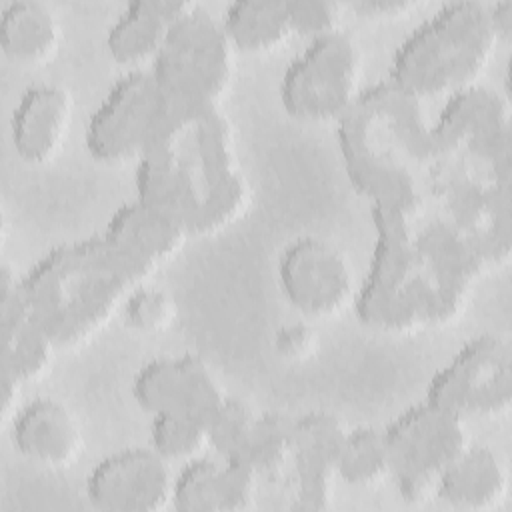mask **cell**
Segmentation results:
<instances>
[{
	"label": "cell",
	"instance_id": "35",
	"mask_svg": "<svg viewBox=\"0 0 512 512\" xmlns=\"http://www.w3.org/2000/svg\"><path fill=\"white\" fill-rule=\"evenodd\" d=\"M350 8L364 18H394L412 8L410 0H354Z\"/></svg>",
	"mask_w": 512,
	"mask_h": 512
},
{
	"label": "cell",
	"instance_id": "24",
	"mask_svg": "<svg viewBox=\"0 0 512 512\" xmlns=\"http://www.w3.org/2000/svg\"><path fill=\"white\" fill-rule=\"evenodd\" d=\"M60 44V24L52 8L40 0H12L0 10V46L16 64L40 66Z\"/></svg>",
	"mask_w": 512,
	"mask_h": 512
},
{
	"label": "cell",
	"instance_id": "18",
	"mask_svg": "<svg viewBox=\"0 0 512 512\" xmlns=\"http://www.w3.org/2000/svg\"><path fill=\"white\" fill-rule=\"evenodd\" d=\"M0 330V374L26 384L50 368L56 346L28 308L22 276L8 264L0 268Z\"/></svg>",
	"mask_w": 512,
	"mask_h": 512
},
{
	"label": "cell",
	"instance_id": "19",
	"mask_svg": "<svg viewBox=\"0 0 512 512\" xmlns=\"http://www.w3.org/2000/svg\"><path fill=\"white\" fill-rule=\"evenodd\" d=\"M72 110V94L60 84L48 82L26 88L10 114L16 154L28 164L50 162L66 142Z\"/></svg>",
	"mask_w": 512,
	"mask_h": 512
},
{
	"label": "cell",
	"instance_id": "15",
	"mask_svg": "<svg viewBox=\"0 0 512 512\" xmlns=\"http://www.w3.org/2000/svg\"><path fill=\"white\" fill-rule=\"evenodd\" d=\"M132 396L152 416L180 414L206 426L226 400L206 362L194 354L162 356L144 364L132 380Z\"/></svg>",
	"mask_w": 512,
	"mask_h": 512
},
{
	"label": "cell",
	"instance_id": "13",
	"mask_svg": "<svg viewBox=\"0 0 512 512\" xmlns=\"http://www.w3.org/2000/svg\"><path fill=\"white\" fill-rule=\"evenodd\" d=\"M278 284L294 310L332 316L352 296V270L346 254L330 240L300 236L278 258Z\"/></svg>",
	"mask_w": 512,
	"mask_h": 512
},
{
	"label": "cell",
	"instance_id": "11",
	"mask_svg": "<svg viewBox=\"0 0 512 512\" xmlns=\"http://www.w3.org/2000/svg\"><path fill=\"white\" fill-rule=\"evenodd\" d=\"M172 102L148 68L122 74L86 124V148L100 162L138 160Z\"/></svg>",
	"mask_w": 512,
	"mask_h": 512
},
{
	"label": "cell",
	"instance_id": "20",
	"mask_svg": "<svg viewBox=\"0 0 512 512\" xmlns=\"http://www.w3.org/2000/svg\"><path fill=\"white\" fill-rule=\"evenodd\" d=\"M14 448L44 468L70 466L82 452V432L74 414L54 398L24 404L10 422Z\"/></svg>",
	"mask_w": 512,
	"mask_h": 512
},
{
	"label": "cell",
	"instance_id": "3",
	"mask_svg": "<svg viewBox=\"0 0 512 512\" xmlns=\"http://www.w3.org/2000/svg\"><path fill=\"white\" fill-rule=\"evenodd\" d=\"M152 272L96 234L46 252L22 276V290L54 346L76 348L96 336Z\"/></svg>",
	"mask_w": 512,
	"mask_h": 512
},
{
	"label": "cell",
	"instance_id": "8",
	"mask_svg": "<svg viewBox=\"0 0 512 512\" xmlns=\"http://www.w3.org/2000/svg\"><path fill=\"white\" fill-rule=\"evenodd\" d=\"M430 184L444 216L462 230L490 266L504 264L512 252V180L478 176L472 162L458 156L438 158Z\"/></svg>",
	"mask_w": 512,
	"mask_h": 512
},
{
	"label": "cell",
	"instance_id": "1",
	"mask_svg": "<svg viewBox=\"0 0 512 512\" xmlns=\"http://www.w3.org/2000/svg\"><path fill=\"white\" fill-rule=\"evenodd\" d=\"M136 198L188 236L214 234L242 216L250 190L220 106H176L136 160Z\"/></svg>",
	"mask_w": 512,
	"mask_h": 512
},
{
	"label": "cell",
	"instance_id": "4",
	"mask_svg": "<svg viewBox=\"0 0 512 512\" xmlns=\"http://www.w3.org/2000/svg\"><path fill=\"white\" fill-rule=\"evenodd\" d=\"M496 42L486 2H448L398 44L390 82L420 100L452 94L476 84Z\"/></svg>",
	"mask_w": 512,
	"mask_h": 512
},
{
	"label": "cell",
	"instance_id": "22",
	"mask_svg": "<svg viewBox=\"0 0 512 512\" xmlns=\"http://www.w3.org/2000/svg\"><path fill=\"white\" fill-rule=\"evenodd\" d=\"M102 234L122 252L154 270L190 238L174 218L138 198L118 206Z\"/></svg>",
	"mask_w": 512,
	"mask_h": 512
},
{
	"label": "cell",
	"instance_id": "29",
	"mask_svg": "<svg viewBox=\"0 0 512 512\" xmlns=\"http://www.w3.org/2000/svg\"><path fill=\"white\" fill-rule=\"evenodd\" d=\"M150 446L168 462L192 460L208 446V430L188 416L156 414L150 424Z\"/></svg>",
	"mask_w": 512,
	"mask_h": 512
},
{
	"label": "cell",
	"instance_id": "2",
	"mask_svg": "<svg viewBox=\"0 0 512 512\" xmlns=\"http://www.w3.org/2000/svg\"><path fill=\"white\" fill-rule=\"evenodd\" d=\"M336 140L350 184L370 206L418 214L436 162L420 98L390 80L360 90L336 120Z\"/></svg>",
	"mask_w": 512,
	"mask_h": 512
},
{
	"label": "cell",
	"instance_id": "10",
	"mask_svg": "<svg viewBox=\"0 0 512 512\" xmlns=\"http://www.w3.org/2000/svg\"><path fill=\"white\" fill-rule=\"evenodd\" d=\"M436 160L458 156L478 162L496 178L512 180V118L508 98L478 82L448 94L430 124Z\"/></svg>",
	"mask_w": 512,
	"mask_h": 512
},
{
	"label": "cell",
	"instance_id": "14",
	"mask_svg": "<svg viewBox=\"0 0 512 512\" xmlns=\"http://www.w3.org/2000/svg\"><path fill=\"white\" fill-rule=\"evenodd\" d=\"M168 460L150 448H124L86 476L88 502L102 512H158L172 504Z\"/></svg>",
	"mask_w": 512,
	"mask_h": 512
},
{
	"label": "cell",
	"instance_id": "32",
	"mask_svg": "<svg viewBox=\"0 0 512 512\" xmlns=\"http://www.w3.org/2000/svg\"><path fill=\"white\" fill-rule=\"evenodd\" d=\"M292 32L318 38L340 30L342 4L334 0H286Z\"/></svg>",
	"mask_w": 512,
	"mask_h": 512
},
{
	"label": "cell",
	"instance_id": "33",
	"mask_svg": "<svg viewBox=\"0 0 512 512\" xmlns=\"http://www.w3.org/2000/svg\"><path fill=\"white\" fill-rule=\"evenodd\" d=\"M258 474L240 458L220 462V512H240L254 506Z\"/></svg>",
	"mask_w": 512,
	"mask_h": 512
},
{
	"label": "cell",
	"instance_id": "17",
	"mask_svg": "<svg viewBox=\"0 0 512 512\" xmlns=\"http://www.w3.org/2000/svg\"><path fill=\"white\" fill-rule=\"evenodd\" d=\"M414 240L448 322L460 314L474 280L488 264L474 242L442 216L414 232Z\"/></svg>",
	"mask_w": 512,
	"mask_h": 512
},
{
	"label": "cell",
	"instance_id": "30",
	"mask_svg": "<svg viewBox=\"0 0 512 512\" xmlns=\"http://www.w3.org/2000/svg\"><path fill=\"white\" fill-rule=\"evenodd\" d=\"M256 416L258 412L246 400L226 396L206 426L208 446L214 448L220 458H238Z\"/></svg>",
	"mask_w": 512,
	"mask_h": 512
},
{
	"label": "cell",
	"instance_id": "5",
	"mask_svg": "<svg viewBox=\"0 0 512 512\" xmlns=\"http://www.w3.org/2000/svg\"><path fill=\"white\" fill-rule=\"evenodd\" d=\"M370 208L376 240L354 300L358 320L382 332L444 324L436 288L416 248L412 220L388 208Z\"/></svg>",
	"mask_w": 512,
	"mask_h": 512
},
{
	"label": "cell",
	"instance_id": "34",
	"mask_svg": "<svg viewBox=\"0 0 512 512\" xmlns=\"http://www.w3.org/2000/svg\"><path fill=\"white\" fill-rule=\"evenodd\" d=\"M318 348V334L306 322L286 324L274 334V350L286 362H304Z\"/></svg>",
	"mask_w": 512,
	"mask_h": 512
},
{
	"label": "cell",
	"instance_id": "7",
	"mask_svg": "<svg viewBox=\"0 0 512 512\" xmlns=\"http://www.w3.org/2000/svg\"><path fill=\"white\" fill-rule=\"evenodd\" d=\"M384 436L390 476L408 504L430 500L440 474L470 446L466 420L428 400L398 414L384 428Z\"/></svg>",
	"mask_w": 512,
	"mask_h": 512
},
{
	"label": "cell",
	"instance_id": "23",
	"mask_svg": "<svg viewBox=\"0 0 512 512\" xmlns=\"http://www.w3.org/2000/svg\"><path fill=\"white\" fill-rule=\"evenodd\" d=\"M506 490L508 474L498 454L486 446H468L440 474L434 496L452 508L490 510L504 500Z\"/></svg>",
	"mask_w": 512,
	"mask_h": 512
},
{
	"label": "cell",
	"instance_id": "26",
	"mask_svg": "<svg viewBox=\"0 0 512 512\" xmlns=\"http://www.w3.org/2000/svg\"><path fill=\"white\" fill-rule=\"evenodd\" d=\"M392 474L384 428L358 426L346 430L338 458V478L350 486H374Z\"/></svg>",
	"mask_w": 512,
	"mask_h": 512
},
{
	"label": "cell",
	"instance_id": "9",
	"mask_svg": "<svg viewBox=\"0 0 512 512\" xmlns=\"http://www.w3.org/2000/svg\"><path fill=\"white\" fill-rule=\"evenodd\" d=\"M360 50L350 34L336 30L312 38L290 60L280 80V102L298 120H338L358 96Z\"/></svg>",
	"mask_w": 512,
	"mask_h": 512
},
{
	"label": "cell",
	"instance_id": "25",
	"mask_svg": "<svg viewBox=\"0 0 512 512\" xmlns=\"http://www.w3.org/2000/svg\"><path fill=\"white\" fill-rule=\"evenodd\" d=\"M220 20L234 50L242 52L272 50L292 34L286 0H234Z\"/></svg>",
	"mask_w": 512,
	"mask_h": 512
},
{
	"label": "cell",
	"instance_id": "16",
	"mask_svg": "<svg viewBox=\"0 0 512 512\" xmlns=\"http://www.w3.org/2000/svg\"><path fill=\"white\" fill-rule=\"evenodd\" d=\"M346 428L336 414L308 412L294 420L292 456L296 510H326L332 506L334 478Z\"/></svg>",
	"mask_w": 512,
	"mask_h": 512
},
{
	"label": "cell",
	"instance_id": "6",
	"mask_svg": "<svg viewBox=\"0 0 512 512\" xmlns=\"http://www.w3.org/2000/svg\"><path fill=\"white\" fill-rule=\"evenodd\" d=\"M176 106H218L234 70V46L222 20L194 4L170 30L148 66Z\"/></svg>",
	"mask_w": 512,
	"mask_h": 512
},
{
	"label": "cell",
	"instance_id": "37",
	"mask_svg": "<svg viewBox=\"0 0 512 512\" xmlns=\"http://www.w3.org/2000/svg\"><path fill=\"white\" fill-rule=\"evenodd\" d=\"M488 16L498 40L512 38V0H498L488 4Z\"/></svg>",
	"mask_w": 512,
	"mask_h": 512
},
{
	"label": "cell",
	"instance_id": "12",
	"mask_svg": "<svg viewBox=\"0 0 512 512\" xmlns=\"http://www.w3.org/2000/svg\"><path fill=\"white\" fill-rule=\"evenodd\" d=\"M426 400L456 416L490 418L512 404V344L500 334H482L464 344L430 380Z\"/></svg>",
	"mask_w": 512,
	"mask_h": 512
},
{
	"label": "cell",
	"instance_id": "27",
	"mask_svg": "<svg viewBox=\"0 0 512 512\" xmlns=\"http://www.w3.org/2000/svg\"><path fill=\"white\" fill-rule=\"evenodd\" d=\"M294 420L280 412H260L244 442L240 460L256 474H274L282 470L292 456Z\"/></svg>",
	"mask_w": 512,
	"mask_h": 512
},
{
	"label": "cell",
	"instance_id": "31",
	"mask_svg": "<svg viewBox=\"0 0 512 512\" xmlns=\"http://www.w3.org/2000/svg\"><path fill=\"white\" fill-rule=\"evenodd\" d=\"M122 312L130 328L144 334H154L166 330L174 322L176 302L168 292L142 284L130 292Z\"/></svg>",
	"mask_w": 512,
	"mask_h": 512
},
{
	"label": "cell",
	"instance_id": "36",
	"mask_svg": "<svg viewBox=\"0 0 512 512\" xmlns=\"http://www.w3.org/2000/svg\"><path fill=\"white\" fill-rule=\"evenodd\" d=\"M24 384H20L18 380L0 374V414H2V422L10 424L14 420V416L18 414V410L22 408L20 404V390Z\"/></svg>",
	"mask_w": 512,
	"mask_h": 512
},
{
	"label": "cell",
	"instance_id": "28",
	"mask_svg": "<svg viewBox=\"0 0 512 512\" xmlns=\"http://www.w3.org/2000/svg\"><path fill=\"white\" fill-rule=\"evenodd\" d=\"M172 506L178 512H220V462L196 456L174 476Z\"/></svg>",
	"mask_w": 512,
	"mask_h": 512
},
{
	"label": "cell",
	"instance_id": "21",
	"mask_svg": "<svg viewBox=\"0 0 512 512\" xmlns=\"http://www.w3.org/2000/svg\"><path fill=\"white\" fill-rule=\"evenodd\" d=\"M194 6L190 0H134L106 34L108 54L130 70L152 64L174 24Z\"/></svg>",
	"mask_w": 512,
	"mask_h": 512
}]
</instances>
